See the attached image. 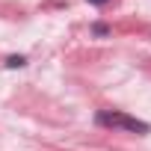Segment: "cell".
<instances>
[{"label":"cell","instance_id":"4","mask_svg":"<svg viewBox=\"0 0 151 151\" xmlns=\"http://www.w3.org/2000/svg\"><path fill=\"white\" fill-rule=\"evenodd\" d=\"M86 3H92V6H107L110 0H86Z\"/></svg>","mask_w":151,"mask_h":151},{"label":"cell","instance_id":"3","mask_svg":"<svg viewBox=\"0 0 151 151\" xmlns=\"http://www.w3.org/2000/svg\"><path fill=\"white\" fill-rule=\"evenodd\" d=\"M92 33H95V36H107V33H110V27H107V24H95V27H92Z\"/></svg>","mask_w":151,"mask_h":151},{"label":"cell","instance_id":"2","mask_svg":"<svg viewBox=\"0 0 151 151\" xmlns=\"http://www.w3.org/2000/svg\"><path fill=\"white\" fill-rule=\"evenodd\" d=\"M6 65H9V68H24V65H27V59H24V56H9V59H6Z\"/></svg>","mask_w":151,"mask_h":151},{"label":"cell","instance_id":"1","mask_svg":"<svg viewBox=\"0 0 151 151\" xmlns=\"http://www.w3.org/2000/svg\"><path fill=\"white\" fill-rule=\"evenodd\" d=\"M95 122L101 127H113V130H124V133H139V136L151 133L148 122H142V119H136V116H130L124 110H101L95 116Z\"/></svg>","mask_w":151,"mask_h":151}]
</instances>
